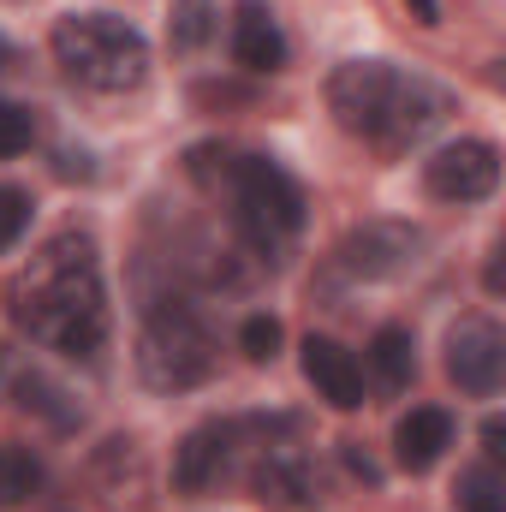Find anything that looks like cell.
Listing matches in <instances>:
<instances>
[{
    "instance_id": "obj_10",
    "label": "cell",
    "mask_w": 506,
    "mask_h": 512,
    "mask_svg": "<svg viewBox=\"0 0 506 512\" xmlns=\"http://www.w3.org/2000/svg\"><path fill=\"white\" fill-rule=\"evenodd\" d=\"M233 435H239V423H203V429H191V435L173 447V489H185V495L215 489V483L227 477Z\"/></svg>"
},
{
    "instance_id": "obj_24",
    "label": "cell",
    "mask_w": 506,
    "mask_h": 512,
    "mask_svg": "<svg viewBox=\"0 0 506 512\" xmlns=\"http://www.w3.org/2000/svg\"><path fill=\"white\" fill-rule=\"evenodd\" d=\"M417 24H441V0H405Z\"/></svg>"
},
{
    "instance_id": "obj_13",
    "label": "cell",
    "mask_w": 506,
    "mask_h": 512,
    "mask_svg": "<svg viewBox=\"0 0 506 512\" xmlns=\"http://www.w3.org/2000/svg\"><path fill=\"white\" fill-rule=\"evenodd\" d=\"M233 60L245 72H280L286 66V36L262 0H239V12H233Z\"/></svg>"
},
{
    "instance_id": "obj_23",
    "label": "cell",
    "mask_w": 506,
    "mask_h": 512,
    "mask_svg": "<svg viewBox=\"0 0 506 512\" xmlns=\"http://www.w3.org/2000/svg\"><path fill=\"white\" fill-rule=\"evenodd\" d=\"M483 447H489V465H501V453H506V423L501 417L483 423Z\"/></svg>"
},
{
    "instance_id": "obj_18",
    "label": "cell",
    "mask_w": 506,
    "mask_h": 512,
    "mask_svg": "<svg viewBox=\"0 0 506 512\" xmlns=\"http://www.w3.org/2000/svg\"><path fill=\"white\" fill-rule=\"evenodd\" d=\"M54 399H66V393L48 382L42 370H24V376H18V405H24V411H42L54 429H72V423H78V411H72V405H54Z\"/></svg>"
},
{
    "instance_id": "obj_2",
    "label": "cell",
    "mask_w": 506,
    "mask_h": 512,
    "mask_svg": "<svg viewBox=\"0 0 506 512\" xmlns=\"http://www.w3.org/2000/svg\"><path fill=\"white\" fill-rule=\"evenodd\" d=\"M328 108H334V120L346 131L370 137L381 149H405V143H417L429 126H441L447 96L429 78L393 72L387 60H346L328 78Z\"/></svg>"
},
{
    "instance_id": "obj_21",
    "label": "cell",
    "mask_w": 506,
    "mask_h": 512,
    "mask_svg": "<svg viewBox=\"0 0 506 512\" xmlns=\"http://www.w3.org/2000/svg\"><path fill=\"white\" fill-rule=\"evenodd\" d=\"M30 227V197L18 185H0V251H12Z\"/></svg>"
},
{
    "instance_id": "obj_8",
    "label": "cell",
    "mask_w": 506,
    "mask_h": 512,
    "mask_svg": "<svg viewBox=\"0 0 506 512\" xmlns=\"http://www.w3.org/2000/svg\"><path fill=\"white\" fill-rule=\"evenodd\" d=\"M447 376L459 382V393L471 399H489L506 376V334L489 316H465L453 334H447Z\"/></svg>"
},
{
    "instance_id": "obj_11",
    "label": "cell",
    "mask_w": 506,
    "mask_h": 512,
    "mask_svg": "<svg viewBox=\"0 0 506 512\" xmlns=\"http://www.w3.org/2000/svg\"><path fill=\"white\" fill-rule=\"evenodd\" d=\"M304 382L316 387V399H328L334 411H358L364 405V370L340 340H304Z\"/></svg>"
},
{
    "instance_id": "obj_6",
    "label": "cell",
    "mask_w": 506,
    "mask_h": 512,
    "mask_svg": "<svg viewBox=\"0 0 506 512\" xmlns=\"http://www.w3.org/2000/svg\"><path fill=\"white\" fill-rule=\"evenodd\" d=\"M423 185L435 203H483L501 185V149L483 137H459L423 161Z\"/></svg>"
},
{
    "instance_id": "obj_25",
    "label": "cell",
    "mask_w": 506,
    "mask_h": 512,
    "mask_svg": "<svg viewBox=\"0 0 506 512\" xmlns=\"http://www.w3.org/2000/svg\"><path fill=\"white\" fill-rule=\"evenodd\" d=\"M0 60H6V42H0Z\"/></svg>"
},
{
    "instance_id": "obj_17",
    "label": "cell",
    "mask_w": 506,
    "mask_h": 512,
    "mask_svg": "<svg viewBox=\"0 0 506 512\" xmlns=\"http://www.w3.org/2000/svg\"><path fill=\"white\" fill-rule=\"evenodd\" d=\"M453 501H459V512H506V477L495 465H471L459 477Z\"/></svg>"
},
{
    "instance_id": "obj_15",
    "label": "cell",
    "mask_w": 506,
    "mask_h": 512,
    "mask_svg": "<svg viewBox=\"0 0 506 512\" xmlns=\"http://www.w3.org/2000/svg\"><path fill=\"white\" fill-rule=\"evenodd\" d=\"M167 30H173V48H179V54H197V48H209V42H215L221 12H215V0H173Z\"/></svg>"
},
{
    "instance_id": "obj_7",
    "label": "cell",
    "mask_w": 506,
    "mask_h": 512,
    "mask_svg": "<svg viewBox=\"0 0 506 512\" xmlns=\"http://www.w3.org/2000/svg\"><path fill=\"white\" fill-rule=\"evenodd\" d=\"M423 256V233L411 221H364L340 239V268L358 280H399Z\"/></svg>"
},
{
    "instance_id": "obj_12",
    "label": "cell",
    "mask_w": 506,
    "mask_h": 512,
    "mask_svg": "<svg viewBox=\"0 0 506 512\" xmlns=\"http://www.w3.org/2000/svg\"><path fill=\"white\" fill-rule=\"evenodd\" d=\"M447 447H453V417H447L441 405H417V411L399 417V429H393V459H399V471H411V477L435 471Z\"/></svg>"
},
{
    "instance_id": "obj_16",
    "label": "cell",
    "mask_w": 506,
    "mask_h": 512,
    "mask_svg": "<svg viewBox=\"0 0 506 512\" xmlns=\"http://www.w3.org/2000/svg\"><path fill=\"white\" fill-rule=\"evenodd\" d=\"M42 489V459L30 447H0V507H24Z\"/></svg>"
},
{
    "instance_id": "obj_3",
    "label": "cell",
    "mask_w": 506,
    "mask_h": 512,
    "mask_svg": "<svg viewBox=\"0 0 506 512\" xmlns=\"http://www.w3.org/2000/svg\"><path fill=\"white\" fill-rule=\"evenodd\" d=\"M54 60L84 90L126 96L149 72V42H143V30H131L114 12H72L54 24Z\"/></svg>"
},
{
    "instance_id": "obj_20",
    "label": "cell",
    "mask_w": 506,
    "mask_h": 512,
    "mask_svg": "<svg viewBox=\"0 0 506 512\" xmlns=\"http://www.w3.org/2000/svg\"><path fill=\"white\" fill-rule=\"evenodd\" d=\"M30 137H36V114H30V108H18V102H0V161L24 155V149H30Z\"/></svg>"
},
{
    "instance_id": "obj_1",
    "label": "cell",
    "mask_w": 506,
    "mask_h": 512,
    "mask_svg": "<svg viewBox=\"0 0 506 512\" xmlns=\"http://www.w3.org/2000/svg\"><path fill=\"white\" fill-rule=\"evenodd\" d=\"M12 316H18V328L30 340L54 346L66 358H96L102 340H108V292H102L90 239L66 233V239H54L36 256V268L18 286Z\"/></svg>"
},
{
    "instance_id": "obj_9",
    "label": "cell",
    "mask_w": 506,
    "mask_h": 512,
    "mask_svg": "<svg viewBox=\"0 0 506 512\" xmlns=\"http://www.w3.org/2000/svg\"><path fill=\"white\" fill-rule=\"evenodd\" d=\"M251 495L274 512H316L322 507V471L298 447H268L251 465Z\"/></svg>"
},
{
    "instance_id": "obj_4",
    "label": "cell",
    "mask_w": 506,
    "mask_h": 512,
    "mask_svg": "<svg viewBox=\"0 0 506 512\" xmlns=\"http://www.w3.org/2000/svg\"><path fill=\"white\" fill-rule=\"evenodd\" d=\"M137 370L143 382L161 387V393H185V387H203L215 370V340L203 328V316L179 298L155 304L149 322H143V340H137Z\"/></svg>"
},
{
    "instance_id": "obj_22",
    "label": "cell",
    "mask_w": 506,
    "mask_h": 512,
    "mask_svg": "<svg viewBox=\"0 0 506 512\" xmlns=\"http://www.w3.org/2000/svg\"><path fill=\"white\" fill-rule=\"evenodd\" d=\"M340 459H346V471H352V477H364V483H381L376 459H370V453H364L358 441H346V447H340Z\"/></svg>"
},
{
    "instance_id": "obj_19",
    "label": "cell",
    "mask_w": 506,
    "mask_h": 512,
    "mask_svg": "<svg viewBox=\"0 0 506 512\" xmlns=\"http://www.w3.org/2000/svg\"><path fill=\"white\" fill-rule=\"evenodd\" d=\"M280 322L268 316V310H256V316H245V328H239V352L251 358V364H274V352H280Z\"/></svg>"
},
{
    "instance_id": "obj_14",
    "label": "cell",
    "mask_w": 506,
    "mask_h": 512,
    "mask_svg": "<svg viewBox=\"0 0 506 512\" xmlns=\"http://www.w3.org/2000/svg\"><path fill=\"white\" fill-rule=\"evenodd\" d=\"M370 370H376L381 387H411L417 376V340H411V328H376V340H370Z\"/></svg>"
},
{
    "instance_id": "obj_5",
    "label": "cell",
    "mask_w": 506,
    "mask_h": 512,
    "mask_svg": "<svg viewBox=\"0 0 506 512\" xmlns=\"http://www.w3.org/2000/svg\"><path fill=\"white\" fill-rule=\"evenodd\" d=\"M233 197H239V221L262 251H274L280 239H292L304 227V191L292 185V173L268 155H239L233 161Z\"/></svg>"
}]
</instances>
